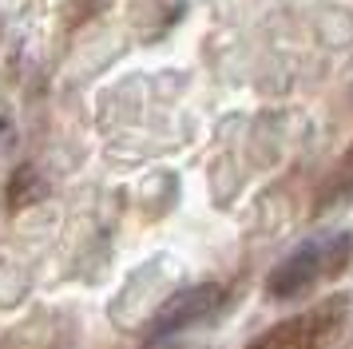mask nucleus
<instances>
[{
  "mask_svg": "<svg viewBox=\"0 0 353 349\" xmlns=\"http://www.w3.org/2000/svg\"><path fill=\"white\" fill-rule=\"evenodd\" d=\"M325 266L334 270V262H330L325 246H318V242H305V246H298V250L290 254L286 262L270 274V294H274V298H294V294H298V290H305V286L314 282Z\"/></svg>",
  "mask_w": 353,
  "mask_h": 349,
  "instance_id": "obj_1",
  "label": "nucleus"
},
{
  "mask_svg": "<svg viewBox=\"0 0 353 349\" xmlns=\"http://www.w3.org/2000/svg\"><path fill=\"white\" fill-rule=\"evenodd\" d=\"M214 301V290H187V294H179L175 301H167V310L159 314V321H155V333H171L179 330V326H187V321H194V317L207 314V306Z\"/></svg>",
  "mask_w": 353,
  "mask_h": 349,
  "instance_id": "obj_2",
  "label": "nucleus"
}]
</instances>
